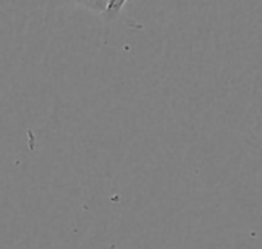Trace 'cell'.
Segmentation results:
<instances>
[{
	"label": "cell",
	"mask_w": 262,
	"mask_h": 249,
	"mask_svg": "<svg viewBox=\"0 0 262 249\" xmlns=\"http://www.w3.org/2000/svg\"><path fill=\"white\" fill-rule=\"evenodd\" d=\"M126 2L127 0H109V5H107V15H115V14H118L120 11H121V8L126 5Z\"/></svg>",
	"instance_id": "obj_2"
},
{
	"label": "cell",
	"mask_w": 262,
	"mask_h": 249,
	"mask_svg": "<svg viewBox=\"0 0 262 249\" xmlns=\"http://www.w3.org/2000/svg\"><path fill=\"white\" fill-rule=\"evenodd\" d=\"M95 14H104L107 11V5H109V0H71Z\"/></svg>",
	"instance_id": "obj_1"
}]
</instances>
